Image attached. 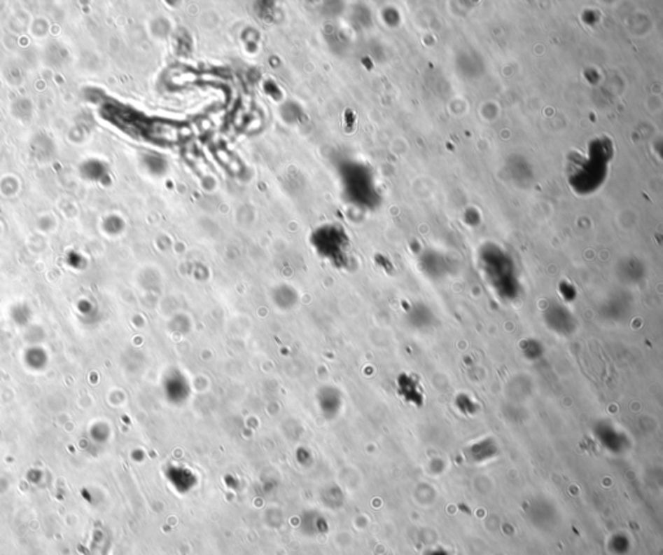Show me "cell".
Returning a JSON list of instances; mask_svg holds the SVG:
<instances>
[{
  "mask_svg": "<svg viewBox=\"0 0 663 555\" xmlns=\"http://www.w3.org/2000/svg\"><path fill=\"white\" fill-rule=\"evenodd\" d=\"M455 405L463 414H466V416H472L478 409L477 401L470 395H466V393L457 395V397L455 399Z\"/></svg>",
  "mask_w": 663,
  "mask_h": 555,
  "instance_id": "5b68a950",
  "label": "cell"
},
{
  "mask_svg": "<svg viewBox=\"0 0 663 555\" xmlns=\"http://www.w3.org/2000/svg\"><path fill=\"white\" fill-rule=\"evenodd\" d=\"M521 350L529 361H538L544 353L542 343L535 338H526L521 343Z\"/></svg>",
  "mask_w": 663,
  "mask_h": 555,
  "instance_id": "277c9868",
  "label": "cell"
},
{
  "mask_svg": "<svg viewBox=\"0 0 663 555\" xmlns=\"http://www.w3.org/2000/svg\"><path fill=\"white\" fill-rule=\"evenodd\" d=\"M544 322L557 335H571L577 329V320L562 306H552L544 314Z\"/></svg>",
  "mask_w": 663,
  "mask_h": 555,
  "instance_id": "7a4b0ae2",
  "label": "cell"
},
{
  "mask_svg": "<svg viewBox=\"0 0 663 555\" xmlns=\"http://www.w3.org/2000/svg\"><path fill=\"white\" fill-rule=\"evenodd\" d=\"M166 477L176 492L181 495L188 493L196 486L195 474L183 466H170L166 471Z\"/></svg>",
  "mask_w": 663,
  "mask_h": 555,
  "instance_id": "3957f363",
  "label": "cell"
},
{
  "mask_svg": "<svg viewBox=\"0 0 663 555\" xmlns=\"http://www.w3.org/2000/svg\"><path fill=\"white\" fill-rule=\"evenodd\" d=\"M396 390L407 404L414 405L416 408H421L425 402V392L422 388L421 381L416 374H399L396 378Z\"/></svg>",
  "mask_w": 663,
  "mask_h": 555,
  "instance_id": "6da1fadb",
  "label": "cell"
}]
</instances>
